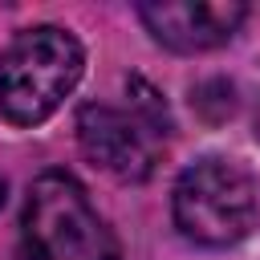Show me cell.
Masks as SVG:
<instances>
[{"label":"cell","mask_w":260,"mask_h":260,"mask_svg":"<svg viewBox=\"0 0 260 260\" xmlns=\"http://www.w3.org/2000/svg\"><path fill=\"white\" fill-rule=\"evenodd\" d=\"M77 146L81 154L114 175L118 183H146L154 175L158 150L175 130L167 98L138 73L126 77V106L85 102L77 110Z\"/></svg>","instance_id":"cell-1"},{"label":"cell","mask_w":260,"mask_h":260,"mask_svg":"<svg viewBox=\"0 0 260 260\" xmlns=\"http://www.w3.org/2000/svg\"><path fill=\"white\" fill-rule=\"evenodd\" d=\"M85 73L81 41L61 24L20 28L0 53V118L32 130L49 122Z\"/></svg>","instance_id":"cell-2"},{"label":"cell","mask_w":260,"mask_h":260,"mask_svg":"<svg viewBox=\"0 0 260 260\" xmlns=\"http://www.w3.org/2000/svg\"><path fill=\"white\" fill-rule=\"evenodd\" d=\"M24 260H122L114 228L69 171H41L20 207Z\"/></svg>","instance_id":"cell-3"},{"label":"cell","mask_w":260,"mask_h":260,"mask_svg":"<svg viewBox=\"0 0 260 260\" xmlns=\"http://www.w3.org/2000/svg\"><path fill=\"white\" fill-rule=\"evenodd\" d=\"M171 215L179 236L195 248H232L256 228V183L236 158L203 154L179 171L171 191Z\"/></svg>","instance_id":"cell-4"},{"label":"cell","mask_w":260,"mask_h":260,"mask_svg":"<svg viewBox=\"0 0 260 260\" xmlns=\"http://www.w3.org/2000/svg\"><path fill=\"white\" fill-rule=\"evenodd\" d=\"M138 20L154 45L171 53H211L228 45L248 20V4L240 0H154L138 4Z\"/></svg>","instance_id":"cell-5"},{"label":"cell","mask_w":260,"mask_h":260,"mask_svg":"<svg viewBox=\"0 0 260 260\" xmlns=\"http://www.w3.org/2000/svg\"><path fill=\"white\" fill-rule=\"evenodd\" d=\"M4 191H8V187H4V179H0V207H4Z\"/></svg>","instance_id":"cell-6"},{"label":"cell","mask_w":260,"mask_h":260,"mask_svg":"<svg viewBox=\"0 0 260 260\" xmlns=\"http://www.w3.org/2000/svg\"><path fill=\"white\" fill-rule=\"evenodd\" d=\"M256 130H260V118H256Z\"/></svg>","instance_id":"cell-7"}]
</instances>
